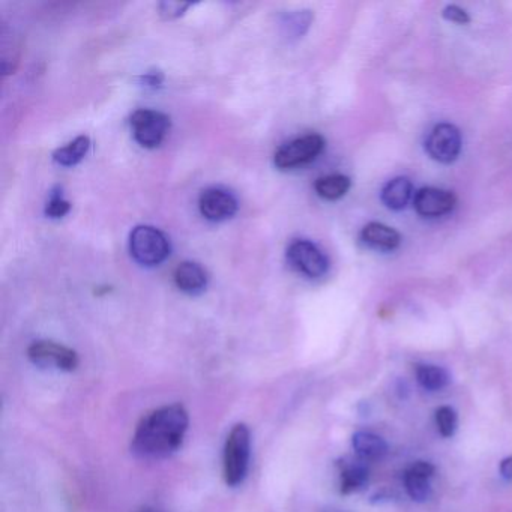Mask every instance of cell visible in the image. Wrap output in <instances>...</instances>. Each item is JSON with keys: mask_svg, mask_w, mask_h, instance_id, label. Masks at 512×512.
<instances>
[{"mask_svg": "<svg viewBox=\"0 0 512 512\" xmlns=\"http://www.w3.org/2000/svg\"><path fill=\"white\" fill-rule=\"evenodd\" d=\"M190 7V4H181V2H163L160 4V16L164 20L178 19Z\"/></svg>", "mask_w": 512, "mask_h": 512, "instance_id": "obj_22", "label": "cell"}, {"mask_svg": "<svg viewBox=\"0 0 512 512\" xmlns=\"http://www.w3.org/2000/svg\"><path fill=\"white\" fill-rule=\"evenodd\" d=\"M199 209L206 220L220 223L229 220L238 211V202L229 191L209 188L200 194Z\"/></svg>", "mask_w": 512, "mask_h": 512, "instance_id": "obj_10", "label": "cell"}, {"mask_svg": "<svg viewBox=\"0 0 512 512\" xmlns=\"http://www.w3.org/2000/svg\"><path fill=\"white\" fill-rule=\"evenodd\" d=\"M340 490L343 494L361 490L368 481V467L361 458L344 460L340 464Z\"/></svg>", "mask_w": 512, "mask_h": 512, "instance_id": "obj_15", "label": "cell"}, {"mask_svg": "<svg viewBox=\"0 0 512 512\" xmlns=\"http://www.w3.org/2000/svg\"><path fill=\"white\" fill-rule=\"evenodd\" d=\"M500 475H502V478H505L506 481H512V455L511 457H506L505 460H502V463H500Z\"/></svg>", "mask_w": 512, "mask_h": 512, "instance_id": "obj_24", "label": "cell"}, {"mask_svg": "<svg viewBox=\"0 0 512 512\" xmlns=\"http://www.w3.org/2000/svg\"><path fill=\"white\" fill-rule=\"evenodd\" d=\"M350 187H352V181L344 175L325 176V178L317 179L316 184H314L316 193L322 199L329 200V202H334V200L346 196Z\"/></svg>", "mask_w": 512, "mask_h": 512, "instance_id": "obj_17", "label": "cell"}, {"mask_svg": "<svg viewBox=\"0 0 512 512\" xmlns=\"http://www.w3.org/2000/svg\"><path fill=\"white\" fill-rule=\"evenodd\" d=\"M436 425L437 430L443 437L454 436L458 425L457 412L449 406L439 407L436 410Z\"/></svg>", "mask_w": 512, "mask_h": 512, "instance_id": "obj_20", "label": "cell"}, {"mask_svg": "<svg viewBox=\"0 0 512 512\" xmlns=\"http://www.w3.org/2000/svg\"><path fill=\"white\" fill-rule=\"evenodd\" d=\"M325 145V139L319 134H310V136L293 140L275 154V166L280 170H292L304 166L316 160L322 154Z\"/></svg>", "mask_w": 512, "mask_h": 512, "instance_id": "obj_6", "label": "cell"}, {"mask_svg": "<svg viewBox=\"0 0 512 512\" xmlns=\"http://www.w3.org/2000/svg\"><path fill=\"white\" fill-rule=\"evenodd\" d=\"M130 251L140 265L158 266L170 256V242L161 230L139 226L131 232Z\"/></svg>", "mask_w": 512, "mask_h": 512, "instance_id": "obj_3", "label": "cell"}, {"mask_svg": "<svg viewBox=\"0 0 512 512\" xmlns=\"http://www.w3.org/2000/svg\"><path fill=\"white\" fill-rule=\"evenodd\" d=\"M134 139L146 149H155L164 142L170 130V118L157 110H137L131 118Z\"/></svg>", "mask_w": 512, "mask_h": 512, "instance_id": "obj_5", "label": "cell"}, {"mask_svg": "<svg viewBox=\"0 0 512 512\" xmlns=\"http://www.w3.org/2000/svg\"><path fill=\"white\" fill-rule=\"evenodd\" d=\"M443 19L448 22L457 23V25H469L470 17L463 8L457 5H448L442 13Z\"/></svg>", "mask_w": 512, "mask_h": 512, "instance_id": "obj_23", "label": "cell"}, {"mask_svg": "<svg viewBox=\"0 0 512 512\" xmlns=\"http://www.w3.org/2000/svg\"><path fill=\"white\" fill-rule=\"evenodd\" d=\"M89 148H91V140L89 137L80 136L77 137L74 142L65 148L58 149L53 155L56 163L61 164L64 167H73L79 164L83 158L88 154Z\"/></svg>", "mask_w": 512, "mask_h": 512, "instance_id": "obj_18", "label": "cell"}, {"mask_svg": "<svg viewBox=\"0 0 512 512\" xmlns=\"http://www.w3.org/2000/svg\"><path fill=\"white\" fill-rule=\"evenodd\" d=\"M434 466L427 461H416L404 473V487L410 499L415 502H425L431 494V478Z\"/></svg>", "mask_w": 512, "mask_h": 512, "instance_id": "obj_11", "label": "cell"}, {"mask_svg": "<svg viewBox=\"0 0 512 512\" xmlns=\"http://www.w3.org/2000/svg\"><path fill=\"white\" fill-rule=\"evenodd\" d=\"M251 433L245 424H236L224 445L223 475L229 487H238L247 478L250 467Z\"/></svg>", "mask_w": 512, "mask_h": 512, "instance_id": "obj_2", "label": "cell"}, {"mask_svg": "<svg viewBox=\"0 0 512 512\" xmlns=\"http://www.w3.org/2000/svg\"><path fill=\"white\" fill-rule=\"evenodd\" d=\"M190 425V416L182 404H167L143 416L131 442V451L143 460H163L175 454Z\"/></svg>", "mask_w": 512, "mask_h": 512, "instance_id": "obj_1", "label": "cell"}, {"mask_svg": "<svg viewBox=\"0 0 512 512\" xmlns=\"http://www.w3.org/2000/svg\"><path fill=\"white\" fill-rule=\"evenodd\" d=\"M287 260L293 269L308 278H320L328 272L325 254L310 241H295L287 250Z\"/></svg>", "mask_w": 512, "mask_h": 512, "instance_id": "obj_8", "label": "cell"}, {"mask_svg": "<svg viewBox=\"0 0 512 512\" xmlns=\"http://www.w3.org/2000/svg\"><path fill=\"white\" fill-rule=\"evenodd\" d=\"M143 512H145V511H143ZM146 512H151V511H146Z\"/></svg>", "mask_w": 512, "mask_h": 512, "instance_id": "obj_25", "label": "cell"}, {"mask_svg": "<svg viewBox=\"0 0 512 512\" xmlns=\"http://www.w3.org/2000/svg\"><path fill=\"white\" fill-rule=\"evenodd\" d=\"M457 205V197L451 191L427 187L419 190L413 199L415 211L421 217L437 218L449 214Z\"/></svg>", "mask_w": 512, "mask_h": 512, "instance_id": "obj_9", "label": "cell"}, {"mask_svg": "<svg viewBox=\"0 0 512 512\" xmlns=\"http://www.w3.org/2000/svg\"><path fill=\"white\" fill-rule=\"evenodd\" d=\"M71 211V203L62 199L61 194H55L47 203L46 214L50 218H62Z\"/></svg>", "mask_w": 512, "mask_h": 512, "instance_id": "obj_21", "label": "cell"}, {"mask_svg": "<svg viewBox=\"0 0 512 512\" xmlns=\"http://www.w3.org/2000/svg\"><path fill=\"white\" fill-rule=\"evenodd\" d=\"M352 446L358 458L365 463L383 460L388 454V443L370 431H358L353 434Z\"/></svg>", "mask_w": 512, "mask_h": 512, "instance_id": "obj_14", "label": "cell"}, {"mask_svg": "<svg viewBox=\"0 0 512 512\" xmlns=\"http://www.w3.org/2000/svg\"><path fill=\"white\" fill-rule=\"evenodd\" d=\"M416 379L422 388L434 392L448 386L449 374L445 368L437 367V365H418Z\"/></svg>", "mask_w": 512, "mask_h": 512, "instance_id": "obj_19", "label": "cell"}, {"mask_svg": "<svg viewBox=\"0 0 512 512\" xmlns=\"http://www.w3.org/2000/svg\"><path fill=\"white\" fill-rule=\"evenodd\" d=\"M413 196V185L410 179L400 178L392 179L382 190L383 205L392 211H401L409 205Z\"/></svg>", "mask_w": 512, "mask_h": 512, "instance_id": "obj_16", "label": "cell"}, {"mask_svg": "<svg viewBox=\"0 0 512 512\" xmlns=\"http://www.w3.org/2000/svg\"><path fill=\"white\" fill-rule=\"evenodd\" d=\"M361 239L367 247L379 251H392L401 244V236L397 230L376 221L368 223L362 229Z\"/></svg>", "mask_w": 512, "mask_h": 512, "instance_id": "obj_12", "label": "cell"}, {"mask_svg": "<svg viewBox=\"0 0 512 512\" xmlns=\"http://www.w3.org/2000/svg\"><path fill=\"white\" fill-rule=\"evenodd\" d=\"M463 140L455 125L439 124L431 130L425 140V151L437 163L451 164L461 152Z\"/></svg>", "mask_w": 512, "mask_h": 512, "instance_id": "obj_7", "label": "cell"}, {"mask_svg": "<svg viewBox=\"0 0 512 512\" xmlns=\"http://www.w3.org/2000/svg\"><path fill=\"white\" fill-rule=\"evenodd\" d=\"M175 284L181 292L187 295H199L206 289L208 275L202 266L194 262H184L176 268Z\"/></svg>", "mask_w": 512, "mask_h": 512, "instance_id": "obj_13", "label": "cell"}, {"mask_svg": "<svg viewBox=\"0 0 512 512\" xmlns=\"http://www.w3.org/2000/svg\"><path fill=\"white\" fill-rule=\"evenodd\" d=\"M28 358L37 367L67 371V373L76 370L80 364L79 355H77L76 350L49 340H40L32 343L28 349Z\"/></svg>", "mask_w": 512, "mask_h": 512, "instance_id": "obj_4", "label": "cell"}]
</instances>
